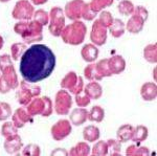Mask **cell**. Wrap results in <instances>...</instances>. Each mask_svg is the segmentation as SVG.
I'll list each match as a JSON object with an SVG mask.
<instances>
[{"label": "cell", "mask_w": 157, "mask_h": 156, "mask_svg": "<svg viewBox=\"0 0 157 156\" xmlns=\"http://www.w3.org/2000/svg\"><path fill=\"white\" fill-rule=\"evenodd\" d=\"M3 148L7 154H11V155L18 154L22 148H23V143H22V139L18 133L13 135V136L6 138Z\"/></svg>", "instance_id": "9"}, {"label": "cell", "mask_w": 157, "mask_h": 156, "mask_svg": "<svg viewBox=\"0 0 157 156\" xmlns=\"http://www.w3.org/2000/svg\"><path fill=\"white\" fill-rule=\"evenodd\" d=\"M34 2H36L37 4H41V3H44L46 0H33Z\"/></svg>", "instance_id": "46"}, {"label": "cell", "mask_w": 157, "mask_h": 156, "mask_svg": "<svg viewBox=\"0 0 157 156\" xmlns=\"http://www.w3.org/2000/svg\"><path fill=\"white\" fill-rule=\"evenodd\" d=\"M105 119V110L101 106H93L88 111V120L94 123H101Z\"/></svg>", "instance_id": "25"}, {"label": "cell", "mask_w": 157, "mask_h": 156, "mask_svg": "<svg viewBox=\"0 0 157 156\" xmlns=\"http://www.w3.org/2000/svg\"><path fill=\"white\" fill-rule=\"evenodd\" d=\"M44 99V110L42 112V116L48 117L49 115H52V111H54V108H52V102L48 97H43Z\"/></svg>", "instance_id": "39"}, {"label": "cell", "mask_w": 157, "mask_h": 156, "mask_svg": "<svg viewBox=\"0 0 157 156\" xmlns=\"http://www.w3.org/2000/svg\"><path fill=\"white\" fill-rule=\"evenodd\" d=\"M62 34L63 41L70 45H78L84 41L86 27L81 22H75V24L68 26Z\"/></svg>", "instance_id": "3"}, {"label": "cell", "mask_w": 157, "mask_h": 156, "mask_svg": "<svg viewBox=\"0 0 157 156\" xmlns=\"http://www.w3.org/2000/svg\"><path fill=\"white\" fill-rule=\"evenodd\" d=\"M107 39V32H106L105 27H103L98 22L93 25L92 32H91V41L94 43V45L102 46L106 43Z\"/></svg>", "instance_id": "14"}, {"label": "cell", "mask_w": 157, "mask_h": 156, "mask_svg": "<svg viewBox=\"0 0 157 156\" xmlns=\"http://www.w3.org/2000/svg\"><path fill=\"white\" fill-rule=\"evenodd\" d=\"M2 74H0V93H9L11 90L17 89L19 86L18 75L16 74L14 65L2 70Z\"/></svg>", "instance_id": "4"}, {"label": "cell", "mask_w": 157, "mask_h": 156, "mask_svg": "<svg viewBox=\"0 0 157 156\" xmlns=\"http://www.w3.org/2000/svg\"><path fill=\"white\" fill-rule=\"evenodd\" d=\"M133 129L134 127L129 124H125L121 126L117 129L116 132V136H117V140L121 143H127L129 140H131L133 134Z\"/></svg>", "instance_id": "22"}, {"label": "cell", "mask_w": 157, "mask_h": 156, "mask_svg": "<svg viewBox=\"0 0 157 156\" xmlns=\"http://www.w3.org/2000/svg\"><path fill=\"white\" fill-rule=\"evenodd\" d=\"M95 68H97L98 74L102 78H108V77H111V75H112L110 69H109L108 59L100 60V61L95 64Z\"/></svg>", "instance_id": "30"}, {"label": "cell", "mask_w": 157, "mask_h": 156, "mask_svg": "<svg viewBox=\"0 0 157 156\" xmlns=\"http://www.w3.org/2000/svg\"><path fill=\"white\" fill-rule=\"evenodd\" d=\"M140 95L144 101L151 102V101L156 100L157 97V86L155 83L148 82L141 86L140 88Z\"/></svg>", "instance_id": "19"}, {"label": "cell", "mask_w": 157, "mask_h": 156, "mask_svg": "<svg viewBox=\"0 0 157 156\" xmlns=\"http://www.w3.org/2000/svg\"><path fill=\"white\" fill-rule=\"evenodd\" d=\"M12 122L18 129L23 128L27 123L32 122V115L25 107H20L15 110L14 114L12 115Z\"/></svg>", "instance_id": "11"}, {"label": "cell", "mask_w": 157, "mask_h": 156, "mask_svg": "<svg viewBox=\"0 0 157 156\" xmlns=\"http://www.w3.org/2000/svg\"><path fill=\"white\" fill-rule=\"evenodd\" d=\"M101 132L97 126L89 125L86 126L83 130V138L88 143H95L100 139Z\"/></svg>", "instance_id": "21"}, {"label": "cell", "mask_w": 157, "mask_h": 156, "mask_svg": "<svg viewBox=\"0 0 157 156\" xmlns=\"http://www.w3.org/2000/svg\"><path fill=\"white\" fill-rule=\"evenodd\" d=\"M36 17L38 19V21H40L41 24H46L47 21H48V18H47V14L43 11H38L36 14Z\"/></svg>", "instance_id": "43"}, {"label": "cell", "mask_w": 157, "mask_h": 156, "mask_svg": "<svg viewBox=\"0 0 157 156\" xmlns=\"http://www.w3.org/2000/svg\"><path fill=\"white\" fill-rule=\"evenodd\" d=\"M90 154L92 155H95V156H105V155H108V146H107V143L106 142H103V140H97L95 142L94 146L93 148L91 149V152Z\"/></svg>", "instance_id": "29"}, {"label": "cell", "mask_w": 157, "mask_h": 156, "mask_svg": "<svg viewBox=\"0 0 157 156\" xmlns=\"http://www.w3.org/2000/svg\"><path fill=\"white\" fill-rule=\"evenodd\" d=\"M108 65L112 74H120L126 69V60L123 57L117 55L108 59Z\"/></svg>", "instance_id": "16"}, {"label": "cell", "mask_w": 157, "mask_h": 156, "mask_svg": "<svg viewBox=\"0 0 157 156\" xmlns=\"http://www.w3.org/2000/svg\"><path fill=\"white\" fill-rule=\"evenodd\" d=\"M26 110L32 116L41 115L44 110V99L40 97H35L29 101V104L25 106Z\"/></svg>", "instance_id": "18"}, {"label": "cell", "mask_w": 157, "mask_h": 156, "mask_svg": "<svg viewBox=\"0 0 157 156\" xmlns=\"http://www.w3.org/2000/svg\"><path fill=\"white\" fill-rule=\"evenodd\" d=\"M112 2V0H94L93 1V9L95 11H98L101 7H105L106 6H109V4Z\"/></svg>", "instance_id": "42"}, {"label": "cell", "mask_w": 157, "mask_h": 156, "mask_svg": "<svg viewBox=\"0 0 157 156\" xmlns=\"http://www.w3.org/2000/svg\"><path fill=\"white\" fill-rule=\"evenodd\" d=\"M157 47L156 44H149L147 45L144 49V58L146 61H148L151 64H156L157 63Z\"/></svg>", "instance_id": "26"}, {"label": "cell", "mask_w": 157, "mask_h": 156, "mask_svg": "<svg viewBox=\"0 0 157 156\" xmlns=\"http://www.w3.org/2000/svg\"><path fill=\"white\" fill-rule=\"evenodd\" d=\"M107 146H108V153H110L112 156H118L121 155V142H118L117 139H113V138H110L107 142Z\"/></svg>", "instance_id": "33"}, {"label": "cell", "mask_w": 157, "mask_h": 156, "mask_svg": "<svg viewBox=\"0 0 157 156\" xmlns=\"http://www.w3.org/2000/svg\"><path fill=\"white\" fill-rule=\"evenodd\" d=\"M61 87L75 95L83 91L84 81H83V78L78 75L75 71H69L61 80Z\"/></svg>", "instance_id": "5"}, {"label": "cell", "mask_w": 157, "mask_h": 156, "mask_svg": "<svg viewBox=\"0 0 157 156\" xmlns=\"http://www.w3.org/2000/svg\"><path fill=\"white\" fill-rule=\"evenodd\" d=\"M64 26V17H63L62 11L59 9H55L52 12V24H50L49 31L54 36L58 37L61 35Z\"/></svg>", "instance_id": "10"}, {"label": "cell", "mask_w": 157, "mask_h": 156, "mask_svg": "<svg viewBox=\"0 0 157 156\" xmlns=\"http://www.w3.org/2000/svg\"><path fill=\"white\" fill-rule=\"evenodd\" d=\"M18 87L19 89L16 92V99L17 102L22 106H26L33 97H39L41 93V87L37 86L36 84L24 81V80H22L19 83Z\"/></svg>", "instance_id": "2"}, {"label": "cell", "mask_w": 157, "mask_h": 156, "mask_svg": "<svg viewBox=\"0 0 157 156\" xmlns=\"http://www.w3.org/2000/svg\"><path fill=\"white\" fill-rule=\"evenodd\" d=\"M42 27L38 22H33L30 24H27L26 29L21 34L24 41L29 44H32L34 42L41 41L42 40Z\"/></svg>", "instance_id": "8"}, {"label": "cell", "mask_w": 157, "mask_h": 156, "mask_svg": "<svg viewBox=\"0 0 157 156\" xmlns=\"http://www.w3.org/2000/svg\"><path fill=\"white\" fill-rule=\"evenodd\" d=\"M91 152V148L86 142H80L70 149L68 155L71 156H87Z\"/></svg>", "instance_id": "24"}, {"label": "cell", "mask_w": 157, "mask_h": 156, "mask_svg": "<svg viewBox=\"0 0 157 156\" xmlns=\"http://www.w3.org/2000/svg\"><path fill=\"white\" fill-rule=\"evenodd\" d=\"M81 56L82 59L87 63H92L98 59V49L93 44H86L83 46L81 50Z\"/></svg>", "instance_id": "20"}, {"label": "cell", "mask_w": 157, "mask_h": 156, "mask_svg": "<svg viewBox=\"0 0 157 156\" xmlns=\"http://www.w3.org/2000/svg\"><path fill=\"white\" fill-rule=\"evenodd\" d=\"M118 10H120V12L121 14L128 15V14H131V13H132L133 6H132V3L129 1H123L120 4V6H118Z\"/></svg>", "instance_id": "41"}, {"label": "cell", "mask_w": 157, "mask_h": 156, "mask_svg": "<svg viewBox=\"0 0 157 156\" xmlns=\"http://www.w3.org/2000/svg\"><path fill=\"white\" fill-rule=\"evenodd\" d=\"M22 150V155H27V156H39L41 154V150L40 147L36 144H29L25 146Z\"/></svg>", "instance_id": "34"}, {"label": "cell", "mask_w": 157, "mask_h": 156, "mask_svg": "<svg viewBox=\"0 0 157 156\" xmlns=\"http://www.w3.org/2000/svg\"><path fill=\"white\" fill-rule=\"evenodd\" d=\"M126 155L127 156H149L150 151L147 147H138L136 145H131L126 149Z\"/></svg>", "instance_id": "27"}, {"label": "cell", "mask_w": 157, "mask_h": 156, "mask_svg": "<svg viewBox=\"0 0 157 156\" xmlns=\"http://www.w3.org/2000/svg\"><path fill=\"white\" fill-rule=\"evenodd\" d=\"M83 3L82 1H72L70 4L67 6V14L69 18H75L78 14V11H80V4Z\"/></svg>", "instance_id": "37"}, {"label": "cell", "mask_w": 157, "mask_h": 156, "mask_svg": "<svg viewBox=\"0 0 157 156\" xmlns=\"http://www.w3.org/2000/svg\"><path fill=\"white\" fill-rule=\"evenodd\" d=\"M110 32L113 37L118 38L124 34V24L120 20H115V23H113L112 26L110 27Z\"/></svg>", "instance_id": "38"}, {"label": "cell", "mask_w": 157, "mask_h": 156, "mask_svg": "<svg viewBox=\"0 0 157 156\" xmlns=\"http://www.w3.org/2000/svg\"><path fill=\"white\" fill-rule=\"evenodd\" d=\"M72 131L71 123L68 120H59L56 124L52 126L50 132H52V136L57 142L65 139L70 135Z\"/></svg>", "instance_id": "7"}, {"label": "cell", "mask_w": 157, "mask_h": 156, "mask_svg": "<svg viewBox=\"0 0 157 156\" xmlns=\"http://www.w3.org/2000/svg\"><path fill=\"white\" fill-rule=\"evenodd\" d=\"M102 21L103 23L105 25H110L112 24V18H111V16L108 14V13H104V14H102Z\"/></svg>", "instance_id": "44"}, {"label": "cell", "mask_w": 157, "mask_h": 156, "mask_svg": "<svg viewBox=\"0 0 157 156\" xmlns=\"http://www.w3.org/2000/svg\"><path fill=\"white\" fill-rule=\"evenodd\" d=\"M138 11L140 12V14H138L137 17H132L130 21L128 22V31L130 32H133V34H137L141 31L144 19L147 17V12L143 7H138Z\"/></svg>", "instance_id": "13"}, {"label": "cell", "mask_w": 157, "mask_h": 156, "mask_svg": "<svg viewBox=\"0 0 157 156\" xmlns=\"http://www.w3.org/2000/svg\"><path fill=\"white\" fill-rule=\"evenodd\" d=\"M33 7L27 1H20L16 4L13 15L18 19H29L32 17Z\"/></svg>", "instance_id": "15"}, {"label": "cell", "mask_w": 157, "mask_h": 156, "mask_svg": "<svg viewBox=\"0 0 157 156\" xmlns=\"http://www.w3.org/2000/svg\"><path fill=\"white\" fill-rule=\"evenodd\" d=\"M26 49V45L24 43H15L11 47V58L14 61H18L22 57L23 52Z\"/></svg>", "instance_id": "31"}, {"label": "cell", "mask_w": 157, "mask_h": 156, "mask_svg": "<svg viewBox=\"0 0 157 156\" xmlns=\"http://www.w3.org/2000/svg\"><path fill=\"white\" fill-rule=\"evenodd\" d=\"M84 75L88 81H101L103 78L98 74L97 68H95V64L90 63L84 68Z\"/></svg>", "instance_id": "28"}, {"label": "cell", "mask_w": 157, "mask_h": 156, "mask_svg": "<svg viewBox=\"0 0 157 156\" xmlns=\"http://www.w3.org/2000/svg\"><path fill=\"white\" fill-rule=\"evenodd\" d=\"M52 155H68V152L62 148H57L55 151L52 152Z\"/></svg>", "instance_id": "45"}, {"label": "cell", "mask_w": 157, "mask_h": 156, "mask_svg": "<svg viewBox=\"0 0 157 156\" xmlns=\"http://www.w3.org/2000/svg\"><path fill=\"white\" fill-rule=\"evenodd\" d=\"M75 104H77L78 107H87L88 105L90 104L91 100L89 99L88 95H86L84 93V91L80 92L78 94H75Z\"/></svg>", "instance_id": "36"}, {"label": "cell", "mask_w": 157, "mask_h": 156, "mask_svg": "<svg viewBox=\"0 0 157 156\" xmlns=\"http://www.w3.org/2000/svg\"><path fill=\"white\" fill-rule=\"evenodd\" d=\"M88 120V110L86 108L78 107L73 109L69 114V122L73 126H82Z\"/></svg>", "instance_id": "12"}, {"label": "cell", "mask_w": 157, "mask_h": 156, "mask_svg": "<svg viewBox=\"0 0 157 156\" xmlns=\"http://www.w3.org/2000/svg\"><path fill=\"white\" fill-rule=\"evenodd\" d=\"M2 47H3V38L0 36V49H1Z\"/></svg>", "instance_id": "47"}, {"label": "cell", "mask_w": 157, "mask_h": 156, "mask_svg": "<svg viewBox=\"0 0 157 156\" xmlns=\"http://www.w3.org/2000/svg\"><path fill=\"white\" fill-rule=\"evenodd\" d=\"M84 93L89 97L90 100H98L103 95V87L98 81H91L83 89Z\"/></svg>", "instance_id": "17"}, {"label": "cell", "mask_w": 157, "mask_h": 156, "mask_svg": "<svg viewBox=\"0 0 157 156\" xmlns=\"http://www.w3.org/2000/svg\"><path fill=\"white\" fill-rule=\"evenodd\" d=\"M0 133H1L2 136L4 138H7L10 136H13V135L17 134V133H18V128L13 124V122H6L2 125L1 132Z\"/></svg>", "instance_id": "32"}, {"label": "cell", "mask_w": 157, "mask_h": 156, "mask_svg": "<svg viewBox=\"0 0 157 156\" xmlns=\"http://www.w3.org/2000/svg\"><path fill=\"white\" fill-rule=\"evenodd\" d=\"M13 62H12V58L10 55L7 54H4V55H1L0 56V71H2V70H4L7 67L12 66Z\"/></svg>", "instance_id": "40"}, {"label": "cell", "mask_w": 157, "mask_h": 156, "mask_svg": "<svg viewBox=\"0 0 157 156\" xmlns=\"http://www.w3.org/2000/svg\"><path fill=\"white\" fill-rule=\"evenodd\" d=\"M0 1H2V2H6V1H9V0H0Z\"/></svg>", "instance_id": "48"}, {"label": "cell", "mask_w": 157, "mask_h": 156, "mask_svg": "<svg viewBox=\"0 0 157 156\" xmlns=\"http://www.w3.org/2000/svg\"><path fill=\"white\" fill-rule=\"evenodd\" d=\"M148 135H149L148 128L146 126L138 125L133 129V134L131 140L136 143V144H140V143L145 142L147 138H148Z\"/></svg>", "instance_id": "23"}, {"label": "cell", "mask_w": 157, "mask_h": 156, "mask_svg": "<svg viewBox=\"0 0 157 156\" xmlns=\"http://www.w3.org/2000/svg\"><path fill=\"white\" fill-rule=\"evenodd\" d=\"M56 67V56L44 44H34L20 58L19 71L24 81L36 84L47 79Z\"/></svg>", "instance_id": "1"}, {"label": "cell", "mask_w": 157, "mask_h": 156, "mask_svg": "<svg viewBox=\"0 0 157 156\" xmlns=\"http://www.w3.org/2000/svg\"><path fill=\"white\" fill-rule=\"evenodd\" d=\"M12 115V107L6 102H0V120H6Z\"/></svg>", "instance_id": "35"}, {"label": "cell", "mask_w": 157, "mask_h": 156, "mask_svg": "<svg viewBox=\"0 0 157 156\" xmlns=\"http://www.w3.org/2000/svg\"><path fill=\"white\" fill-rule=\"evenodd\" d=\"M72 107V97L65 89H61L56 93L54 108L58 115H67Z\"/></svg>", "instance_id": "6"}]
</instances>
